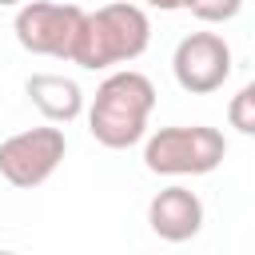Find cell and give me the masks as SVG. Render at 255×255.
<instances>
[{
	"label": "cell",
	"instance_id": "6da1fadb",
	"mask_svg": "<svg viewBox=\"0 0 255 255\" xmlns=\"http://www.w3.org/2000/svg\"><path fill=\"white\" fill-rule=\"evenodd\" d=\"M151 112H155V84L143 72L124 68V72H112L96 88L92 108H88V131L100 147L124 151L147 135Z\"/></svg>",
	"mask_w": 255,
	"mask_h": 255
},
{
	"label": "cell",
	"instance_id": "7a4b0ae2",
	"mask_svg": "<svg viewBox=\"0 0 255 255\" xmlns=\"http://www.w3.org/2000/svg\"><path fill=\"white\" fill-rule=\"evenodd\" d=\"M147 44H151L147 12L131 0H116L96 12H84V28L76 40L72 64H80L84 72H104V68L139 60L147 52Z\"/></svg>",
	"mask_w": 255,
	"mask_h": 255
},
{
	"label": "cell",
	"instance_id": "3957f363",
	"mask_svg": "<svg viewBox=\"0 0 255 255\" xmlns=\"http://www.w3.org/2000/svg\"><path fill=\"white\" fill-rule=\"evenodd\" d=\"M227 155V139L207 124L159 128L143 143V167L151 175H211Z\"/></svg>",
	"mask_w": 255,
	"mask_h": 255
},
{
	"label": "cell",
	"instance_id": "277c9868",
	"mask_svg": "<svg viewBox=\"0 0 255 255\" xmlns=\"http://www.w3.org/2000/svg\"><path fill=\"white\" fill-rule=\"evenodd\" d=\"M16 40L32 56H52L68 60L76 52L80 28H84V8L80 4H56V0H24L16 8Z\"/></svg>",
	"mask_w": 255,
	"mask_h": 255
},
{
	"label": "cell",
	"instance_id": "5b68a950",
	"mask_svg": "<svg viewBox=\"0 0 255 255\" xmlns=\"http://www.w3.org/2000/svg\"><path fill=\"white\" fill-rule=\"evenodd\" d=\"M64 155H68V139L60 128L44 124V128L16 131V135L0 139V179L20 191H32L56 175Z\"/></svg>",
	"mask_w": 255,
	"mask_h": 255
},
{
	"label": "cell",
	"instance_id": "8992f818",
	"mask_svg": "<svg viewBox=\"0 0 255 255\" xmlns=\"http://www.w3.org/2000/svg\"><path fill=\"white\" fill-rule=\"evenodd\" d=\"M175 84L191 96H211L231 76V48L219 32H191L171 52Z\"/></svg>",
	"mask_w": 255,
	"mask_h": 255
},
{
	"label": "cell",
	"instance_id": "52a82bcc",
	"mask_svg": "<svg viewBox=\"0 0 255 255\" xmlns=\"http://www.w3.org/2000/svg\"><path fill=\"white\" fill-rule=\"evenodd\" d=\"M147 227L163 239V243H187L203 231V199L183 187V183H171L163 191L151 195L147 203Z\"/></svg>",
	"mask_w": 255,
	"mask_h": 255
},
{
	"label": "cell",
	"instance_id": "ba28073f",
	"mask_svg": "<svg viewBox=\"0 0 255 255\" xmlns=\"http://www.w3.org/2000/svg\"><path fill=\"white\" fill-rule=\"evenodd\" d=\"M24 92H28V100L36 104V112L48 124H72L84 112L80 84L72 76H60V72H32L24 80Z\"/></svg>",
	"mask_w": 255,
	"mask_h": 255
},
{
	"label": "cell",
	"instance_id": "9c48e42d",
	"mask_svg": "<svg viewBox=\"0 0 255 255\" xmlns=\"http://www.w3.org/2000/svg\"><path fill=\"white\" fill-rule=\"evenodd\" d=\"M227 124H231L235 131H243V135H255V80L243 84V88L231 96V104H227Z\"/></svg>",
	"mask_w": 255,
	"mask_h": 255
},
{
	"label": "cell",
	"instance_id": "30bf717a",
	"mask_svg": "<svg viewBox=\"0 0 255 255\" xmlns=\"http://www.w3.org/2000/svg\"><path fill=\"white\" fill-rule=\"evenodd\" d=\"M187 12L195 20H203V24H227V20H235L243 12V0H191Z\"/></svg>",
	"mask_w": 255,
	"mask_h": 255
},
{
	"label": "cell",
	"instance_id": "8fae6325",
	"mask_svg": "<svg viewBox=\"0 0 255 255\" xmlns=\"http://www.w3.org/2000/svg\"><path fill=\"white\" fill-rule=\"evenodd\" d=\"M139 4L159 8V12H187V8H191V0H139Z\"/></svg>",
	"mask_w": 255,
	"mask_h": 255
},
{
	"label": "cell",
	"instance_id": "7c38bea8",
	"mask_svg": "<svg viewBox=\"0 0 255 255\" xmlns=\"http://www.w3.org/2000/svg\"><path fill=\"white\" fill-rule=\"evenodd\" d=\"M24 0H0V8H20Z\"/></svg>",
	"mask_w": 255,
	"mask_h": 255
}]
</instances>
